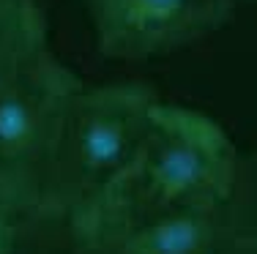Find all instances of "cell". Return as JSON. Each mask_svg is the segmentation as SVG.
<instances>
[{
	"label": "cell",
	"mask_w": 257,
	"mask_h": 254,
	"mask_svg": "<svg viewBox=\"0 0 257 254\" xmlns=\"http://www.w3.org/2000/svg\"><path fill=\"white\" fill-rule=\"evenodd\" d=\"M252 240H257V199L241 191L216 208L85 235L71 240L69 254H208Z\"/></svg>",
	"instance_id": "obj_5"
},
{
	"label": "cell",
	"mask_w": 257,
	"mask_h": 254,
	"mask_svg": "<svg viewBox=\"0 0 257 254\" xmlns=\"http://www.w3.org/2000/svg\"><path fill=\"white\" fill-rule=\"evenodd\" d=\"M79 85L52 52L47 28L30 36L0 74V191L25 224H36L58 126Z\"/></svg>",
	"instance_id": "obj_3"
},
{
	"label": "cell",
	"mask_w": 257,
	"mask_h": 254,
	"mask_svg": "<svg viewBox=\"0 0 257 254\" xmlns=\"http://www.w3.org/2000/svg\"><path fill=\"white\" fill-rule=\"evenodd\" d=\"M44 28L47 22L36 0H11L0 6V74L30 41V36Z\"/></svg>",
	"instance_id": "obj_6"
},
{
	"label": "cell",
	"mask_w": 257,
	"mask_h": 254,
	"mask_svg": "<svg viewBox=\"0 0 257 254\" xmlns=\"http://www.w3.org/2000/svg\"><path fill=\"white\" fill-rule=\"evenodd\" d=\"M25 227V221L17 216V210L11 208V202L0 191V240H17Z\"/></svg>",
	"instance_id": "obj_7"
},
{
	"label": "cell",
	"mask_w": 257,
	"mask_h": 254,
	"mask_svg": "<svg viewBox=\"0 0 257 254\" xmlns=\"http://www.w3.org/2000/svg\"><path fill=\"white\" fill-rule=\"evenodd\" d=\"M241 156L227 131L200 110L159 99L137 159L71 240L183 210H203L241 194Z\"/></svg>",
	"instance_id": "obj_1"
},
{
	"label": "cell",
	"mask_w": 257,
	"mask_h": 254,
	"mask_svg": "<svg viewBox=\"0 0 257 254\" xmlns=\"http://www.w3.org/2000/svg\"><path fill=\"white\" fill-rule=\"evenodd\" d=\"M6 3H11V0H0V6H6Z\"/></svg>",
	"instance_id": "obj_8"
},
{
	"label": "cell",
	"mask_w": 257,
	"mask_h": 254,
	"mask_svg": "<svg viewBox=\"0 0 257 254\" xmlns=\"http://www.w3.org/2000/svg\"><path fill=\"white\" fill-rule=\"evenodd\" d=\"M159 96L148 85H79L66 101L47 164L36 224L71 235L137 159Z\"/></svg>",
	"instance_id": "obj_2"
},
{
	"label": "cell",
	"mask_w": 257,
	"mask_h": 254,
	"mask_svg": "<svg viewBox=\"0 0 257 254\" xmlns=\"http://www.w3.org/2000/svg\"><path fill=\"white\" fill-rule=\"evenodd\" d=\"M254 3H257V0H254Z\"/></svg>",
	"instance_id": "obj_9"
},
{
	"label": "cell",
	"mask_w": 257,
	"mask_h": 254,
	"mask_svg": "<svg viewBox=\"0 0 257 254\" xmlns=\"http://www.w3.org/2000/svg\"><path fill=\"white\" fill-rule=\"evenodd\" d=\"M109 60H151L230 25L241 0H77Z\"/></svg>",
	"instance_id": "obj_4"
}]
</instances>
